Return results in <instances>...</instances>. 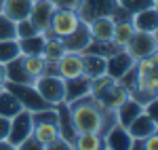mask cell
Returning <instances> with one entry per match:
<instances>
[{
    "label": "cell",
    "instance_id": "6da1fadb",
    "mask_svg": "<svg viewBox=\"0 0 158 150\" xmlns=\"http://www.w3.org/2000/svg\"><path fill=\"white\" fill-rule=\"evenodd\" d=\"M68 108H70L74 127H76L78 133L93 131V133L106 135L110 129L116 125V114H114V110H108L91 93L85 95V97H78V100L70 101Z\"/></svg>",
    "mask_w": 158,
    "mask_h": 150
},
{
    "label": "cell",
    "instance_id": "7a4b0ae2",
    "mask_svg": "<svg viewBox=\"0 0 158 150\" xmlns=\"http://www.w3.org/2000/svg\"><path fill=\"white\" fill-rule=\"evenodd\" d=\"M34 89L49 106H57L65 101V80L59 74H42L34 78Z\"/></svg>",
    "mask_w": 158,
    "mask_h": 150
},
{
    "label": "cell",
    "instance_id": "3957f363",
    "mask_svg": "<svg viewBox=\"0 0 158 150\" xmlns=\"http://www.w3.org/2000/svg\"><path fill=\"white\" fill-rule=\"evenodd\" d=\"M82 19L78 17V13L74 9H55L53 17H51L49 30L44 32V36H57V38H65L68 34H72L78 28Z\"/></svg>",
    "mask_w": 158,
    "mask_h": 150
},
{
    "label": "cell",
    "instance_id": "277c9868",
    "mask_svg": "<svg viewBox=\"0 0 158 150\" xmlns=\"http://www.w3.org/2000/svg\"><path fill=\"white\" fill-rule=\"evenodd\" d=\"M124 51L133 57L135 62L141 59V57L152 55V53H158V34L156 32H137L135 30V34L131 36Z\"/></svg>",
    "mask_w": 158,
    "mask_h": 150
},
{
    "label": "cell",
    "instance_id": "5b68a950",
    "mask_svg": "<svg viewBox=\"0 0 158 150\" xmlns=\"http://www.w3.org/2000/svg\"><path fill=\"white\" fill-rule=\"evenodd\" d=\"M4 87L9 89L11 93L17 95V100L23 104L25 110H30V112H34V110H42V108H49V104L42 100L40 95H38V91L34 89L32 83H27V85H19V83H4Z\"/></svg>",
    "mask_w": 158,
    "mask_h": 150
},
{
    "label": "cell",
    "instance_id": "8992f818",
    "mask_svg": "<svg viewBox=\"0 0 158 150\" xmlns=\"http://www.w3.org/2000/svg\"><path fill=\"white\" fill-rule=\"evenodd\" d=\"M27 135H32V112L30 110H21L11 118V129H9V144L13 150H17V146L23 142Z\"/></svg>",
    "mask_w": 158,
    "mask_h": 150
},
{
    "label": "cell",
    "instance_id": "52a82bcc",
    "mask_svg": "<svg viewBox=\"0 0 158 150\" xmlns=\"http://www.w3.org/2000/svg\"><path fill=\"white\" fill-rule=\"evenodd\" d=\"M116 0H80V4H78V17L89 24L91 19H95V17H101V15H112V13L116 11Z\"/></svg>",
    "mask_w": 158,
    "mask_h": 150
},
{
    "label": "cell",
    "instance_id": "ba28073f",
    "mask_svg": "<svg viewBox=\"0 0 158 150\" xmlns=\"http://www.w3.org/2000/svg\"><path fill=\"white\" fill-rule=\"evenodd\" d=\"M55 108H57V129H59V138L63 139L70 148H74V139H76V135H78V131H76V127H74L70 108H68L65 101L57 104Z\"/></svg>",
    "mask_w": 158,
    "mask_h": 150
},
{
    "label": "cell",
    "instance_id": "9c48e42d",
    "mask_svg": "<svg viewBox=\"0 0 158 150\" xmlns=\"http://www.w3.org/2000/svg\"><path fill=\"white\" fill-rule=\"evenodd\" d=\"M55 63H57V74H59L63 80L76 78V76L82 74V53L65 51Z\"/></svg>",
    "mask_w": 158,
    "mask_h": 150
},
{
    "label": "cell",
    "instance_id": "30bf717a",
    "mask_svg": "<svg viewBox=\"0 0 158 150\" xmlns=\"http://www.w3.org/2000/svg\"><path fill=\"white\" fill-rule=\"evenodd\" d=\"M53 11L55 6L51 4L49 0H36L32 2V11H30V21L36 25V30L40 34H44L49 30L51 24V17H53Z\"/></svg>",
    "mask_w": 158,
    "mask_h": 150
},
{
    "label": "cell",
    "instance_id": "8fae6325",
    "mask_svg": "<svg viewBox=\"0 0 158 150\" xmlns=\"http://www.w3.org/2000/svg\"><path fill=\"white\" fill-rule=\"evenodd\" d=\"M131 24L137 32H158V6H150L131 15Z\"/></svg>",
    "mask_w": 158,
    "mask_h": 150
},
{
    "label": "cell",
    "instance_id": "7c38bea8",
    "mask_svg": "<svg viewBox=\"0 0 158 150\" xmlns=\"http://www.w3.org/2000/svg\"><path fill=\"white\" fill-rule=\"evenodd\" d=\"M63 40V47L65 51H72V53H82L86 49V45L91 42V34H89V25L85 21H80L78 28L74 30L72 34H68L65 38H61Z\"/></svg>",
    "mask_w": 158,
    "mask_h": 150
},
{
    "label": "cell",
    "instance_id": "4fadbf2b",
    "mask_svg": "<svg viewBox=\"0 0 158 150\" xmlns=\"http://www.w3.org/2000/svg\"><path fill=\"white\" fill-rule=\"evenodd\" d=\"M133 63H135L133 57L124 49H120V51H116L114 55H110L108 59H106V74L112 76V78H118V76L124 74Z\"/></svg>",
    "mask_w": 158,
    "mask_h": 150
},
{
    "label": "cell",
    "instance_id": "5bb4252c",
    "mask_svg": "<svg viewBox=\"0 0 158 150\" xmlns=\"http://www.w3.org/2000/svg\"><path fill=\"white\" fill-rule=\"evenodd\" d=\"M108 110H116L120 104H124V101L129 100V91L122 87L120 83H116V80H112V85H110L101 95L97 97Z\"/></svg>",
    "mask_w": 158,
    "mask_h": 150
},
{
    "label": "cell",
    "instance_id": "9a60e30c",
    "mask_svg": "<svg viewBox=\"0 0 158 150\" xmlns=\"http://www.w3.org/2000/svg\"><path fill=\"white\" fill-rule=\"evenodd\" d=\"M30 11H32V0H2L0 4V13H4L15 24L30 17Z\"/></svg>",
    "mask_w": 158,
    "mask_h": 150
},
{
    "label": "cell",
    "instance_id": "2e32d148",
    "mask_svg": "<svg viewBox=\"0 0 158 150\" xmlns=\"http://www.w3.org/2000/svg\"><path fill=\"white\" fill-rule=\"evenodd\" d=\"M114 19L110 15H101L89 21V34L93 40H112V32H114Z\"/></svg>",
    "mask_w": 158,
    "mask_h": 150
},
{
    "label": "cell",
    "instance_id": "e0dca14e",
    "mask_svg": "<svg viewBox=\"0 0 158 150\" xmlns=\"http://www.w3.org/2000/svg\"><path fill=\"white\" fill-rule=\"evenodd\" d=\"M127 131H129L131 138H141L143 139V138H148L150 133H156L158 131V121L152 118V116H148L146 112H141L131 125L127 127Z\"/></svg>",
    "mask_w": 158,
    "mask_h": 150
},
{
    "label": "cell",
    "instance_id": "ac0fdd59",
    "mask_svg": "<svg viewBox=\"0 0 158 150\" xmlns=\"http://www.w3.org/2000/svg\"><path fill=\"white\" fill-rule=\"evenodd\" d=\"M32 135L42 146V150H47L51 144H55L59 139V129H57L55 123H34L32 125Z\"/></svg>",
    "mask_w": 158,
    "mask_h": 150
},
{
    "label": "cell",
    "instance_id": "d6986e66",
    "mask_svg": "<svg viewBox=\"0 0 158 150\" xmlns=\"http://www.w3.org/2000/svg\"><path fill=\"white\" fill-rule=\"evenodd\" d=\"M141 112H143V106L129 97L124 104H120V106L114 110V114H116V125H120V127H124V129H127V127L131 125V123H133V121Z\"/></svg>",
    "mask_w": 158,
    "mask_h": 150
},
{
    "label": "cell",
    "instance_id": "ffe728a7",
    "mask_svg": "<svg viewBox=\"0 0 158 150\" xmlns=\"http://www.w3.org/2000/svg\"><path fill=\"white\" fill-rule=\"evenodd\" d=\"M103 139H106V150H129L131 148V135L120 125H114L103 135Z\"/></svg>",
    "mask_w": 158,
    "mask_h": 150
},
{
    "label": "cell",
    "instance_id": "44dd1931",
    "mask_svg": "<svg viewBox=\"0 0 158 150\" xmlns=\"http://www.w3.org/2000/svg\"><path fill=\"white\" fill-rule=\"evenodd\" d=\"M23 110V104L17 100V95L11 93L6 87H0V116L13 118L17 112Z\"/></svg>",
    "mask_w": 158,
    "mask_h": 150
},
{
    "label": "cell",
    "instance_id": "7402d4cb",
    "mask_svg": "<svg viewBox=\"0 0 158 150\" xmlns=\"http://www.w3.org/2000/svg\"><path fill=\"white\" fill-rule=\"evenodd\" d=\"M82 74L89 80L106 74V57L95 55V53H82Z\"/></svg>",
    "mask_w": 158,
    "mask_h": 150
},
{
    "label": "cell",
    "instance_id": "603a6c76",
    "mask_svg": "<svg viewBox=\"0 0 158 150\" xmlns=\"http://www.w3.org/2000/svg\"><path fill=\"white\" fill-rule=\"evenodd\" d=\"M85 95H89V78L85 74L65 80V104L78 100V97H85Z\"/></svg>",
    "mask_w": 158,
    "mask_h": 150
},
{
    "label": "cell",
    "instance_id": "cb8c5ba5",
    "mask_svg": "<svg viewBox=\"0 0 158 150\" xmlns=\"http://www.w3.org/2000/svg\"><path fill=\"white\" fill-rule=\"evenodd\" d=\"M101 148H106L103 135L101 133H93V131H85V133L76 135L72 150H101Z\"/></svg>",
    "mask_w": 158,
    "mask_h": 150
},
{
    "label": "cell",
    "instance_id": "d4e9b609",
    "mask_svg": "<svg viewBox=\"0 0 158 150\" xmlns=\"http://www.w3.org/2000/svg\"><path fill=\"white\" fill-rule=\"evenodd\" d=\"M135 34V28L131 24V19H120L114 24V32H112V42L118 47V49H124L129 45L131 36Z\"/></svg>",
    "mask_w": 158,
    "mask_h": 150
},
{
    "label": "cell",
    "instance_id": "484cf974",
    "mask_svg": "<svg viewBox=\"0 0 158 150\" xmlns=\"http://www.w3.org/2000/svg\"><path fill=\"white\" fill-rule=\"evenodd\" d=\"M4 70H6V83H19V85H27V83H34L30 76L25 74L23 63H21V55L15 57L13 62L4 63Z\"/></svg>",
    "mask_w": 158,
    "mask_h": 150
},
{
    "label": "cell",
    "instance_id": "4316f807",
    "mask_svg": "<svg viewBox=\"0 0 158 150\" xmlns=\"http://www.w3.org/2000/svg\"><path fill=\"white\" fill-rule=\"evenodd\" d=\"M21 63H23L25 74L30 76L32 80L47 72V59L42 55H21Z\"/></svg>",
    "mask_w": 158,
    "mask_h": 150
},
{
    "label": "cell",
    "instance_id": "83f0119b",
    "mask_svg": "<svg viewBox=\"0 0 158 150\" xmlns=\"http://www.w3.org/2000/svg\"><path fill=\"white\" fill-rule=\"evenodd\" d=\"M65 53L63 40L57 36H44V47H42V57L47 62H57L61 55Z\"/></svg>",
    "mask_w": 158,
    "mask_h": 150
},
{
    "label": "cell",
    "instance_id": "f1b7e54d",
    "mask_svg": "<svg viewBox=\"0 0 158 150\" xmlns=\"http://www.w3.org/2000/svg\"><path fill=\"white\" fill-rule=\"evenodd\" d=\"M44 47V34H34L27 38H19V51L21 55H42Z\"/></svg>",
    "mask_w": 158,
    "mask_h": 150
},
{
    "label": "cell",
    "instance_id": "f546056e",
    "mask_svg": "<svg viewBox=\"0 0 158 150\" xmlns=\"http://www.w3.org/2000/svg\"><path fill=\"white\" fill-rule=\"evenodd\" d=\"M116 51H120L112 40H93L91 38V42L86 45V49L82 53H95V55H101V57H106L108 59L110 55H114Z\"/></svg>",
    "mask_w": 158,
    "mask_h": 150
},
{
    "label": "cell",
    "instance_id": "4dcf8cb0",
    "mask_svg": "<svg viewBox=\"0 0 158 150\" xmlns=\"http://www.w3.org/2000/svg\"><path fill=\"white\" fill-rule=\"evenodd\" d=\"M19 55H21V51H19V40L17 38L0 40V63H9Z\"/></svg>",
    "mask_w": 158,
    "mask_h": 150
},
{
    "label": "cell",
    "instance_id": "1f68e13d",
    "mask_svg": "<svg viewBox=\"0 0 158 150\" xmlns=\"http://www.w3.org/2000/svg\"><path fill=\"white\" fill-rule=\"evenodd\" d=\"M116 4L124 9L127 13H137L143 11V9H150V6H158V0H116Z\"/></svg>",
    "mask_w": 158,
    "mask_h": 150
},
{
    "label": "cell",
    "instance_id": "d6a6232c",
    "mask_svg": "<svg viewBox=\"0 0 158 150\" xmlns=\"http://www.w3.org/2000/svg\"><path fill=\"white\" fill-rule=\"evenodd\" d=\"M15 34H17V40H19V38L34 36V34H40V32L36 30V25L30 21V17H25V19H21V21L15 24Z\"/></svg>",
    "mask_w": 158,
    "mask_h": 150
},
{
    "label": "cell",
    "instance_id": "836d02e7",
    "mask_svg": "<svg viewBox=\"0 0 158 150\" xmlns=\"http://www.w3.org/2000/svg\"><path fill=\"white\" fill-rule=\"evenodd\" d=\"M11 38H17L15 21H11L4 13H0V40H11Z\"/></svg>",
    "mask_w": 158,
    "mask_h": 150
},
{
    "label": "cell",
    "instance_id": "e575fe53",
    "mask_svg": "<svg viewBox=\"0 0 158 150\" xmlns=\"http://www.w3.org/2000/svg\"><path fill=\"white\" fill-rule=\"evenodd\" d=\"M17 150H42V146L36 142V138L34 135H27V138L17 146Z\"/></svg>",
    "mask_w": 158,
    "mask_h": 150
},
{
    "label": "cell",
    "instance_id": "d590c367",
    "mask_svg": "<svg viewBox=\"0 0 158 150\" xmlns=\"http://www.w3.org/2000/svg\"><path fill=\"white\" fill-rule=\"evenodd\" d=\"M51 4L55 6V9H78V4H80V0H49Z\"/></svg>",
    "mask_w": 158,
    "mask_h": 150
},
{
    "label": "cell",
    "instance_id": "8d00e7d4",
    "mask_svg": "<svg viewBox=\"0 0 158 150\" xmlns=\"http://www.w3.org/2000/svg\"><path fill=\"white\" fill-rule=\"evenodd\" d=\"M158 148V131L143 138V150H156Z\"/></svg>",
    "mask_w": 158,
    "mask_h": 150
},
{
    "label": "cell",
    "instance_id": "74e56055",
    "mask_svg": "<svg viewBox=\"0 0 158 150\" xmlns=\"http://www.w3.org/2000/svg\"><path fill=\"white\" fill-rule=\"evenodd\" d=\"M9 129H11V118L0 116V139H6V138H9Z\"/></svg>",
    "mask_w": 158,
    "mask_h": 150
},
{
    "label": "cell",
    "instance_id": "f35d334b",
    "mask_svg": "<svg viewBox=\"0 0 158 150\" xmlns=\"http://www.w3.org/2000/svg\"><path fill=\"white\" fill-rule=\"evenodd\" d=\"M6 83V70H4V63H0V87H4Z\"/></svg>",
    "mask_w": 158,
    "mask_h": 150
},
{
    "label": "cell",
    "instance_id": "ab89813d",
    "mask_svg": "<svg viewBox=\"0 0 158 150\" xmlns=\"http://www.w3.org/2000/svg\"><path fill=\"white\" fill-rule=\"evenodd\" d=\"M0 150H13V146L9 144V139H0Z\"/></svg>",
    "mask_w": 158,
    "mask_h": 150
},
{
    "label": "cell",
    "instance_id": "60d3db41",
    "mask_svg": "<svg viewBox=\"0 0 158 150\" xmlns=\"http://www.w3.org/2000/svg\"><path fill=\"white\" fill-rule=\"evenodd\" d=\"M32 2H36V0H32Z\"/></svg>",
    "mask_w": 158,
    "mask_h": 150
},
{
    "label": "cell",
    "instance_id": "b9f144b4",
    "mask_svg": "<svg viewBox=\"0 0 158 150\" xmlns=\"http://www.w3.org/2000/svg\"><path fill=\"white\" fill-rule=\"evenodd\" d=\"M0 4H2V0H0Z\"/></svg>",
    "mask_w": 158,
    "mask_h": 150
}]
</instances>
